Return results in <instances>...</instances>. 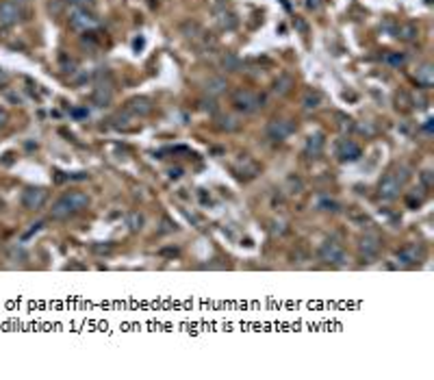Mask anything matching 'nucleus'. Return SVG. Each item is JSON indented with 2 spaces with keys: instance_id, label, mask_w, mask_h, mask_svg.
Instances as JSON below:
<instances>
[{
  "instance_id": "obj_1",
  "label": "nucleus",
  "mask_w": 434,
  "mask_h": 380,
  "mask_svg": "<svg viewBox=\"0 0 434 380\" xmlns=\"http://www.w3.org/2000/svg\"><path fill=\"white\" fill-rule=\"evenodd\" d=\"M230 102H233V106L239 111V113H254V111H259L261 106L265 104V96H259L250 89L239 87V89L233 91Z\"/></svg>"
},
{
  "instance_id": "obj_2",
  "label": "nucleus",
  "mask_w": 434,
  "mask_h": 380,
  "mask_svg": "<svg viewBox=\"0 0 434 380\" xmlns=\"http://www.w3.org/2000/svg\"><path fill=\"white\" fill-rule=\"evenodd\" d=\"M70 26L74 30H85L87 33V30L98 26V20L85 7H72V11H70Z\"/></svg>"
},
{
  "instance_id": "obj_3",
  "label": "nucleus",
  "mask_w": 434,
  "mask_h": 380,
  "mask_svg": "<svg viewBox=\"0 0 434 380\" xmlns=\"http://www.w3.org/2000/svg\"><path fill=\"white\" fill-rule=\"evenodd\" d=\"M48 200V189L46 187H28L22 194V206L28 211H37L46 204Z\"/></svg>"
},
{
  "instance_id": "obj_4",
  "label": "nucleus",
  "mask_w": 434,
  "mask_h": 380,
  "mask_svg": "<svg viewBox=\"0 0 434 380\" xmlns=\"http://www.w3.org/2000/svg\"><path fill=\"white\" fill-rule=\"evenodd\" d=\"M319 258L324 263H332V265H341L345 263V250L339 241H326L324 246L319 248Z\"/></svg>"
},
{
  "instance_id": "obj_5",
  "label": "nucleus",
  "mask_w": 434,
  "mask_h": 380,
  "mask_svg": "<svg viewBox=\"0 0 434 380\" xmlns=\"http://www.w3.org/2000/svg\"><path fill=\"white\" fill-rule=\"evenodd\" d=\"M293 130H295V126L291 120H271L269 124H267L265 133H267V137H271V139H276V141H285L287 137L293 135Z\"/></svg>"
},
{
  "instance_id": "obj_6",
  "label": "nucleus",
  "mask_w": 434,
  "mask_h": 380,
  "mask_svg": "<svg viewBox=\"0 0 434 380\" xmlns=\"http://www.w3.org/2000/svg\"><path fill=\"white\" fill-rule=\"evenodd\" d=\"M400 189H402V182L395 178L393 174H386L385 178L380 180V187H378V196H380V200H395L397 196H400Z\"/></svg>"
},
{
  "instance_id": "obj_7",
  "label": "nucleus",
  "mask_w": 434,
  "mask_h": 380,
  "mask_svg": "<svg viewBox=\"0 0 434 380\" xmlns=\"http://www.w3.org/2000/svg\"><path fill=\"white\" fill-rule=\"evenodd\" d=\"M20 18H22V9L13 0L0 2V24L2 26H13V24L20 22Z\"/></svg>"
},
{
  "instance_id": "obj_8",
  "label": "nucleus",
  "mask_w": 434,
  "mask_h": 380,
  "mask_svg": "<svg viewBox=\"0 0 434 380\" xmlns=\"http://www.w3.org/2000/svg\"><path fill=\"white\" fill-rule=\"evenodd\" d=\"M337 159H339V161H356V159H361V146L354 144L352 139L337 141Z\"/></svg>"
},
{
  "instance_id": "obj_9",
  "label": "nucleus",
  "mask_w": 434,
  "mask_h": 380,
  "mask_svg": "<svg viewBox=\"0 0 434 380\" xmlns=\"http://www.w3.org/2000/svg\"><path fill=\"white\" fill-rule=\"evenodd\" d=\"M65 200V204L72 209V213H80L89 206V196L85 191H68V194L61 196Z\"/></svg>"
},
{
  "instance_id": "obj_10",
  "label": "nucleus",
  "mask_w": 434,
  "mask_h": 380,
  "mask_svg": "<svg viewBox=\"0 0 434 380\" xmlns=\"http://www.w3.org/2000/svg\"><path fill=\"white\" fill-rule=\"evenodd\" d=\"M152 100L150 98H144V96H139V98H133L128 100V104H126V111L133 115H137V118H145L148 113H152Z\"/></svg>"
},
{
  "instance_id": "obj_11",
  "label": "nucleus",
  "mask_w": 434,
  "mask_h": 380,
  "mask_svg": "<svg viewBox=\"0 0 434 380\" xmlns=\"http://www.w3.org/2000/svg\"><path fill=\"white\" fill-rule=\"evenodd\" d=\"M358 250L365 256H376L378 252H380V237L373 235V232L362 235L361 239H358Z\"/></svg>"
},
{
  "instance_id": "obj_12",
  "label": "nucleus",
  "mask_w": 434,
  "mask_h": 380,
  "mask_svg": "<svg viewBox=\"0 0 434 380\" xmlns=\"http://www.w3.org/2000/svg\"><path fill=\"white\" fill-rule=\"evenodd\" d=\"M397 258H400L404 265H417V263L423 258V248H421V246H415V243H410V246L402 248V250L397 252Z\"/></svg>"
},
{
  "instance_id": "obj_13",
  "label": "nucleus",
  "mask_w": 434,
  "mask_h": 380,
  "mask_svg": "<svg viewBox=\"0 0 434 380\" xmlns=\"http://www.w3.org/2000/svg\"><path fill=\"white\" fill-rule=\"evenodd\" d=\"M111 98H113V87L107 83H98V87L94 89V96H92V100H94V104H98V106H107L109 102H111Z\"/></svg>"
},
{
  "instance_id": "obj_14",
  "label": "nucleus",
  "mask_w": 434,
  "mask_h": 380,
  "mask_svg": "<svg viewBox=\"0 0 434 380\" xmlns=\"http://www.w3.org/2000/svg\"><path fill=\"white\" fill-rule=\"evenodd\" d=\"M293 87H295V78L291 74H280L278 78L274 80V94H278V96H287Z\"/></svg>"
},
{
  "instance_id": "obj_15",
  "label": "nucleus",
  "mask_w": 434,
  "mask_h": 380,
  "mask_svg": "<svg viewBox=\"0 0 434 380\" xmlns=\"http://www.w3.org/2000/svg\"><path fill=\"white\" fill-rule=\"evenodd\" d=\"M206 94L209 96H219V94H224L226 89H228V83H226V78L224 76H211L209 80H206Z\"/></svg>"
},
{
  "instance_id": "obj_16",
  "label": "nucleus",
  "mask_w": 434,
  "mask_h": 380,
  "mask_svg": "<svg viewBox=\"0 0 434 380\" xmlns=\"http://www.w3.org/2000/svg\"><path fill=\"white\" fill-rule=\"evenodd\" d=\"M321 150H324V135L321 133H315L306 139V154H313V156H319Z\"/></svg>"
},
{
  "instance_id": "obj_17",
  "label": "nucleus",
  "mask_w": 434,
  "mask_h": 380,
  "mask_svg": "<svg viewBox=\"0 0 434 380\" xmlns=\"http://www.w3.org/2000/svg\"><path fill=\"white\" fill-rule=\"evenodd\" d=\"M417 83L421 85V87H430V85L434 83V70L430 63L421 65V68L417 70Z\"/></svg>"
},
{
  "instance_id": "obj_18",
  "label": "nucleus",
  "mask_w": 434,
  "mask_h": 380,
  "mask_svg": "<svg viewBox=\"0 0 434 380\" xmlns=\"http://www.w3.org/2000/svg\"><path fill=\"white\" fill-rule=\"evenodd\" d=\"M237 15L235 13H230V11H219L217 13V24H219V28H224V30H233L235 26H237Z\"/></svg>"
},
{
  "instance_id": "obj_19",
  "label": "nucleus",
  "mask_w": 434,
  "mask_h": 380,
  "mask_svg": "<svg viewBox=\"0 0 434 380\" xmlns=\"http://www.w3.org/2000/svg\"><path fill=\"white\" fill-rule=\"evenodd\" d=\"M144 213L139 211H130L128 215H126V226H128L130 232H139L141 228H144Z\"/></svg>"
},
{
  "instance_id": "obj_20",
  "label": "nucleus",
  "mask_w": 434,
  "mask_h": 380,
  "mask_svg": "<svg viewBox=\"0 0 434 380\" xmlns=\"http://www.w3.org/2000/svg\"><path fill=\"white\" fill-rule=\"evenodd\" d=\"M221 65H224L228 72H239V70H241V59L237 57V54H233V52H226L224 57H221Z\"/></svg>"
},
{
  "instance_id": "obj_21",
  "label": "nucleus",
  "mask_w": 434,
  "mask_h": 380,
  "mask_svg": "<svg viewBox=\"0 0 434 380\" xmlns=\"http://www.w3.org/2000/svg\"><path fill=\"white\" fill-rule=\"evenodd\" d=\"M241 172L248 176H256L261 172V167H259V163H254L250 156H243V159H241Z\"/></svg>"
},
{
  "instance_id": "obj_22",
  "label": "nucleus",
  "mask_w": 434,
  "mask_h": 380,
  "mask_svg": "<svg viewBox=\"0 0 434 380\" xmlns=\"http://www.w3.org/2000/svg\"><path fill=\"white\" fill-rule=\"evenodd\" d=\"M321 102V96L317 94V91H306L304 100H302V104H304V109H317Z\"/></svg>"
},
{
  "instance_id": "obj_23",
  "label": "nucleus",
  "mask_w": 434,
  "mask_h": 380,
  "mask_svg": "<svg viewBox=\"0 0 434 380\" xmlns=\"http://www.w3.org/2000/svg\"><path fill=\"white\" fill-rule=\"evenodd\" d=\"M217 122H219L217 126H219L221 130H228V133L239 128V122H237L235 118H230V115H221V118H217Z\"/></svg>"
},
{
  "instance_id": "obj_24",
  "label": "nucleus",
  "mask_w": 434,
  "mask_h": 380,
  "mask_svg": "<svg viewBox=\"0 0 434 380\" xmlns=\"http://www.w3.org/2000/svg\"><path fill=\"white\" fill-rule=\"evenodd\" d=\"M385 63L393 65V68H402V65L406 63V54L404 52H388L385 57Z\"/></svg>"
},
{
  "instance_id": "obj_25",
  "label": "nucleus",
  "mask_w": 434,
  "mask_h": 380,
  "mask_svg": "<svg viewBox=\"0 0 434 380\" xmlns=\"http://www.w3.org/2000/svg\"><path fill=\"white\" fill-rule=\"evenodd\" d=\"M397 37L404 39V42H412V39L417 37V28L412 26V24H404V26H400V30H397Z\"/></svg>"
},
{
  "instance_id": "obj_26",
  "label": "nucleus",
  "mask_w": 434,
  "mask_h": 380,
  "mask_svg": "<svg viewBox=\"0 0 434 380\" xmlns=\"http://www.w3.org/2000/svg\"><path fill=\"white\" fill-rule=\"evenodd\" d=\"M317 209H319V211H332V213H337V211L341 209V206L337 204L335 200H330V198H321V200L317 202Z\"/></svg>"
},
{
  "instance_id": "obj_27",
  "label": "nucleus",
  "mask_w": 434,
  "mask_h": 380,
  "mask_svg": "<svg viewBox=\"0 0 434 380\" xmlns=\"http://www.w3.org/2000/svg\"><path fill=\"white\" fill-rule=\"evenodd\" d=\"M183 33L187 35V37H200L202 30H200V26L195 22H185L183 24Z\"/></svg>"
},
{
  "instance_id": "obj_28",
  "label": "nucleus",
  "mask_w": 434,
  "mask_h": 380,
  "mask_svg": "<svg viewBox=\"0 0 434 380\" xmlns=\"http://www.w3.org/2000/svg\"><path fill=\"white\" fill-rule=\"evenodd\" d=\"M337 120H339V126H341L343 130H352V128H354V120L347 118V115H341V113H339V115H337Z\"/></svg>"
},
{
  "instance_id": "obj_29",
  "label": "nucleus",
  "mask_w": 434,
  "mask_h": 380,
  "mask_svg": "<svg viewBox=\"0 0 434 380\" xmlns=\"http://www.w3.org/2000/svg\"><path fill=\"white\" fill-rule=\"evenodd\" d=\"M200 104H202V111H211V113H215V109H217L215 100H202Z\"/></svg>"
},
{
  "instance_id": "obj_30",
  "label": "nucleus",
  "mask_w": 434,
  "mask_h": 380,
  "mask_svg": "<svg viewBox=\"0 0 434 380\" xmlns=\"http://www.w3.org/2000/svg\"><path fill=\"white\" fill-rule=\"evenodd\" d=\"M421 182H423L426 189H430V187H432V172H423V174H421Z\"/></svg>"
},
{
  "instance_id": "obj_31",
  "label": "nucleus",
  "mask_w": 434,
  "mask_h": 380,
  "mask_svg": "<svg viewBox=\"0 0 434 380\" xmlns=\"http://www.w3.org/2000/svg\"><path fill=\"white\" fill-rule=\"evenodd\" d=\"M7 122H9V113L4 109H0V128H4L7 126Z\"/></svg>"
},
{
  "instance_id": "obj_32",
  "label": "nucleus",
  "mask_w": 434,
  "mask_h": 380,
  "mask_svg": "<svg viewBox=\"0 0 434 380\" xmlns=\"http://www.w3.org/2000/svg\"><path fill=\"white\" fill-rule=\"evenodd\" d=\"M169 176H171V178H180V176H183V170H180V167H171Z\"/></svg>"
},
{
  "instance_id": "obj_33",
  "label": "nucleus",
  "mask_w": 434,
  "mask_h": 380,
  "mask_svg": "<svg viewBox=\"0 0 434 380\" xmlns=\"http://www.w3.org/2000/svg\"><path fill=\"white\" fill-rule=\"evenodd\" d=\"M94 252H100V254H107V252H111V246H94Z\"/></svg>"
},
{
  "instance_id": "obj_34",
  "label": "nucleus",
  "mask_w": 434,
  "mask_h": 380,
  "mask_svg": "<svg viewBox=\"0 0 434 380\" xmlns=\"http://www.w3.org/2000/svg\"><path fill=\"white\" fill-rule=\"evenodd\" d=\"M70 2H74L76 7H85V4H92V0H70Z\"/></svg>"
}]
</instances>
